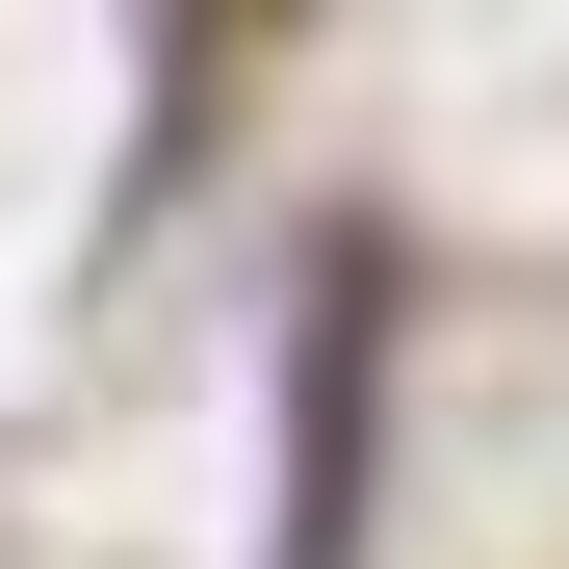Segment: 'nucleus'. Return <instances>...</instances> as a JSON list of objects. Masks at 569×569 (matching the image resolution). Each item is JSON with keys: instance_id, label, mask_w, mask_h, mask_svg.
Instances as JSON below:
<instances>
[{"instance_id": "obj_1", "label": "nucleus", "mask_w": 569, "mask_h": 569, "mask_svg": "<svg viewBox=\"0 0 569 569\" xmlns=\"http://www.w3.org/2000/svg\"><path fill=\"white\" fill-rule=\"evenodd\" d=\"M362 415H389V259H311V440H284V569H337L362 543Z\"/></svg>"}]
</instances>
